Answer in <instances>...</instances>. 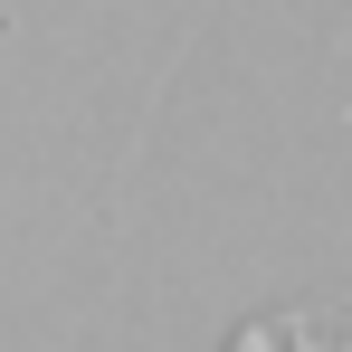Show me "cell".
<instances>
[{
  "label": "cell",
  "instance_id": "obj_1",
  "mask_svg": "<svg viewBox=\"0 0 352 352\" xmlns=\"http://www.w3.org/2000/svg\"><path fill=\"white\" fill-rule=\"evenodd\" d=\"M343 352H352V324H343Z\"/></svg>",
  "mask_w": 352,
  "mask_h": 352
}]
</instances>
